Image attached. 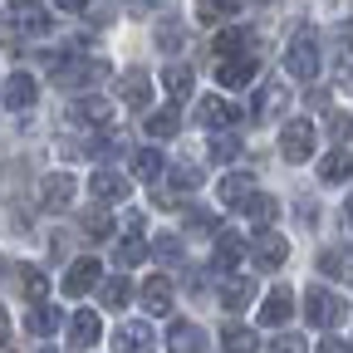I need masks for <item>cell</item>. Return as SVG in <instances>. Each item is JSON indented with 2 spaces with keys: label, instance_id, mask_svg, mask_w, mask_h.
I'll return each mask as SVG.
<instances>
[{
  "label": "cell",
  "instance_id": "1",
  "mask_svg": "<svg viewBox=\"0 0 353 353\" xmlns=\"http://www.w3.org/2000/svg\"><path fill=\"white\" fill-rule=\"evenodd\" d=\"M343 314H348V304H343V299H339L334 290L314 285V290L304 294V319L314 324V329H334V324H339Z\"/></svg>",
  "mask_w": 353,
  "mask_h": 353
},
{
  "label": "cell",
  "instance_id": "2",
  "mask_svg": "<svg viewBox=\"0 0 353 353\" xmlns=\"http://www.w3.org/2000/svg\"><path fill=\"white\" fill-rule=\"evenodd\" d=\"M280 152H285V162H309V157H314V123H309V118H290L280 128Z\"/></svg>",
  "mask_w": 353,
  "mask_h": 353
},
{
  "label": "cell",
  "instance_id": "3",
  "mask_svg": "<svg viewBox=\"0 0 353 353\" xmlns=\"http://www.w3.org/2000/svg\"><path fill=\"white\" fill-rule=\"evenodd\" d=\"M285 69H290V79H299V83H314V74H319V50H314V34L290 39V50H285Z\"/></svg>",
  "mask_w": 353,
  "mask_h": 353
},
{
  "label": "cell",
  "instance_id": "4",
  "mask_svg": "<svg viewBox=\"0 0 353 353\" xmlns=\"http://www.w3.org/2000/svg\"><path fill=\"white\" fill-rule=\"evenodd\" d=\"M285 255H290V241L280 236V231H255V241H250V260L260 265V270H280L285 265Z\"/></svg>",
  "mask_w": 353,
  "mask_h": 353
},
{
  "label": "cell",
  "instance_id": "5",
  "mask_svg": "<svg viewBox=\"0 0 353 353\" xmlns=\"http://www.w3.org/2000/svg\"><path fill=\"white\" fill-rule=\"evenodd\" d=\"M54 79H59V88H94L108 79V64L103 59H74V64H59Z\"/></svg>",
  "mask_w": 353,
  "mask_h": 353
},
{
  "label": "cell",
  "instance_id": "6",
  "mask_svg": "<svg viewBox=\"0 0 353 353\" xmlns=\"http://www.w3.org/2000/svg\"><path fill=\"white\" fill-rule=\"evenodd\" d=\"M260 69V54H236V59H216V83L221 88H245Z\"/></svg>",
  "mask_w": 353,
  "mask_h": 353
},
{
  "label": "cell",
  "instance_id": "7",
  "mask_svg": "<svg viewBox=\"0 0 353 353\" xmlns=\"http://www.w3.org/2000/svg\"><path fill=\"white\" fill-rule=\"evenodd\" d=\"M152 343H157V334H152L143 319H128V324H118V334H113V353H152Z\"/></svg>",
  "mask_w": 353,
  "mask_h": 353
},
{
  "label": "cell",
  "instance_id": "8",
  "mask_svg": "<svg viewBox=\"0 0 353 353\" xmlns=\"http://www.w3.org/2000/svg\"><path fill=\"white\" fill-rule=\"evenodd\" d=\"M99 285H103V265H99V260H74L69 275H64V294H69V299L99 290Z\"/></svg>",
  "mask_w": 353,
  "mask_h": 353
},
{
  "label": "cell",
  "instance_id": "9",
  "mask_svg": "<svg viewBox=\"0 0 353 353\" xmlns=\"http://www.w3.org/2000/svg\"><path fill=\"white\" fill-rule=\"evenodd\" d=\"M290 314H294V290L290 285H275L270 294H265V304H260V324L280 329V324H290Z\"/></svg>",
  "mask_w": 353,
  "mask_h": 353
},
{
  "label": "cell",
  "instance_id": "10",
  "mask_svg": "<svg viewBox=\"0 0 353 353\" xmlns=\"http://www.w3.org/2000/svg\"><path fill=\"white\" fill-rule=\"evenodd\" d=\"M118 99H123L128 108H148V103H152V79H148L143 69L118 74Z\"/></svg>",
  "mask_w": 353,
  "mask_h": 353
},
{
  "label": "cell",
  "instance_id": "11",
  "mask_svg": "<svg viewBox=\"0 0 353 353\" xmlns=\"http://www.w3.org/2000/svg\"><path fill=\"white\" fill-rule=\"evenodd\" d=\"M69 201H74V176L69 172H54V176L39 182V206L44 211H64Z\"/></svg>",
  "mask_w": 353,
  "mask_h": 353
},
{
  "label": "cell",
  "instance_id": "12",
  "mask_svg": "<svg viewBox=\"0 0 353 353\" xmlns=\"http://www.w3.org/2000/svg\"><path fill=\"white\" fill-rule=\"evenodd\" d=\"M196 118L211 128V132H226L241 113H236V103L231 99H221V94H211V99H201V108H196Z\"/></svg>",
  "mask_w": 353,
  "mask_h": 353
},
{
  "label": "cell",
  "instance_id": "13",
  "mask_svg": "<svg viewBox=\"0 0 353 353\" xmlns=\"http://www.w3.org/2000/svg\"><path fill=\"white\" fill-rule=\"evenodd\" d=\"M6 108H30L34 99H39V83H34V74H25V69H15L10 79H6Z\"/></svg>",
  "mask_w": 353,
  "mask_h": 353
},
{
  "label": "cell",
  "instance_id": "14",
  "mask_svg": "<svg viewBox=\"0 0 353 353\" xmlns=\"http://www.w3.org/2000/svg\"><path fill=\"white\" fill-rule=\"evenodd\" d=\"M99 334H103V319L94 314V309H79V314L69 319V343H74V348H94Z\"/></svg>",
  "mask_w": 353,
  "mask_h": 353
},
{
  "label": "cell",
  "instance_id": "15",
  "mask_svg": "<svg viewBox=\"0 0 353 353\" xmlns=\"http://www.w3.org/2000/svg\"><path fill=\"white\" fill-rule=\"evenodd\" d=\"M216 196H221V206H250V196H255V182H250L245 172H231V176H221Z\"/></svg>",
  "mask_w": 353,
  "mask_h": 353
},
{
  "label": "cell",
  "instance_id": "16",
  "mask_svg": "<svg viewBox=\"0 0 353 353\" xmlns=\"http://www.w3.org/2000/svg\"><path fill=\"white\" fill-rule=\"evenodd\" d=\"M59 324H64L59 304H30V314H25V329H30V334H39V339L59 334Z\"/></svg>",
  "mask_w": 353,
  "mask_h": 353
},
{
  "label": "cell",
  "instance_id": "17",
  "mask_svg": "<svg viewBox=\"0 0 353 353\" xmlns=\"http://www.w3.org/2000/svg\"><path fill=\"white\" fill-rule=\"evenodd\" d=\"M250 299H255V280H245V275L221 280V309H245Z\"/></svg>",
  "mask_w": 353,
  "mask_h": 353
},
{
  "label": "cell",
  "instance_id": "18",
  "mask_svg": "<svg viewBox=\"0 0 353 353\" xmlns=\"http://www.w3.org/2000/svg\"><path fill=\"white\" fill-rule=\"evenodd\" d=\"M167 348L172 353H206V334L196 324H172L167 329Z\"/></svg>",
  "mask_w": 353,
  "mask_h": 353
},
{
  "label": "cell",
  "instance_id": "19",
  "mask_svg": "<svg viewBox=\"0 0 353 353\" xmlns=\"http://www.w3.org/2000/svg\"><path fill=\"white\" fill-rule=\"evenodd\" d=\"M143 309H148V314H167V309H172V280L167 275L143 280Z\"/></svg>",
  "mask_w": 353,
  "mask_h": 353
},
{
  "label": "cell",
  "instance_id": "20",
  "mask_svg": "<svg viewBox=\"0 0 353 353\" xmlns=\"http://www.w3.org/2000/svg\"><path fill=\"white\" fill-rule=\"evenodd\" d=\"M236 54H255L250 30H221L216 34V59H236Z\"/></svg>",
  "mask_w": 353,
  "mask_h": 353
},
{
  "label": "cell",
  "instance_id": "21",
  "mask_svg": "<svg viewBox=\"0 0 353 353\" xmlns=\"http://www.w3.org/2000/svg\"><path fill=\"white\" fill-rule=\"evenodd\" d=\"M285 103H290V88H285V83H265V88H260V99H255V123L280 118Z\"/></svg>",
  "mask_w": 353,
  "mask_h": 353
},
{
  "label": "cell",
  "instance_id": "22",
  "mask_svg": "<svg viewBox=\"0 0 353 353\" xmlns=\"http://www.w3.org/2000/svg\"><path fill=\"white\" fill-rule=\"evenodd\" d=\"M221 348L226 353H260V334L245 329V324H226L221 329Z\"/></svg>",
  "mask_w": 353,
  "mask_h": 353
},
{
  "label": "cell",
  "instance_id": "23",
  "mask_svg": "<svg viewBox=\"0 0 353 353\" xmlns=\"http://www.w3.org/2000/svg\"><path fill=\"white\" fill-rule=\"evenodd\" d=\"M162 83H167V94L176 99V108H182V103L192 99V88H196V79H192V69H187V64H172V69H162Z\"/></svg>",
  "mask_w": 353,
  "mask_h": 353
},
{
  "label": "cell",
  "instance_id": "24",
  "mask_svg": "<svg viewBox=\"0 0 353 353\" xmlns=\"http://www.w3.org/2000/svg\"><path fill=\"white\" fill-rule=\"evenodd\" d=\"M88 187H94V196H99V201H128V182H123L118 172H103V167H99Z\"/></svg>",
  "mask_w": 353,
  "mask_h": 353
},
{
  "label": "cell",
  "instance_id": "25",
  "mask_svg": "<svg viewBox=\"0 0 353 353\" xmlns=\"http://www.w3.org/2000/svg\"><path fill=\"white\" fill-rule=\"evenodd\" d=\"M241 260H245V241L241 236H221L216 241V270H236Z\"/></svg>",
  "mask_w": 353,
  "mask_h": 353
},
{
  "label": "cell",
  "instance_id": "26",
  "mask_svg": "<svg viewBox=\"0 0 353 353\" xmlns=\"http://www.w3.org/2000/svg\"><path fill=\"white\" fill-rule=\"evenodd\" d=\"M99 299H103V309H123V304L132 299V285H128L123 275H108V280L99 285Z\"/></svg>",
  "mask_w": 353,
  "mask_h": 353
},
{
  "label": "cell",
  "instance_id": "27",
  "mask_svg": "<svg viewBox=\"0 0 353 353\" xmlns=\"http://www.w3.org/2000/svg\"><path fill=\"white\" fill-rule=\"evenodd\" d=\"M348 172H353V157H348L343 148H334V152H329V157L319 162V176H324V182H329V187H334V182H343V176H348Z\"/></svg>",
  "mask_w": 353,
  "mask_h": 353
},
{
  "label": "cell",
  "instance_id": "28",
  "mask_svg": "<svg viewBox=\"0 0 353 353\" xmlns=\"http://www.w3.org/2000/svg\"><path fill=\"white\" fill-rule=\"evenodd\" d=\"M143 128H148V138H172V132L182 128V108H162V113H152Z\"/></svg>",
  "mask_w": 353,
  "mask_h": 353
},
{
  "label": "cell",
  "instance_id": "29",
  "mask_svg": "<svg viewBox=\"0 0 353 353\" xmlns=\"http://www.w3.org/2000/svg\"><path fill=\"white\" fill-rule=\"evenodd\" d=\"M236 15V0H196V20L201 25H221Z\"/></svg>",
  "mask_w": 353,
  "mask_h": 353
},
{
  "label": "cell",
  "instance_id": "30",
  "mask_svg": "<svg viewBox=\"0 0 353 353\" xmlns=\"http://www.w3.org/2000/svg\"><path fill=\"white\" fill-rule=\"evenodd\" d=\"M20 290H25V299H30V304H44V294H50V275L30 265V270L20 275Z\"/></svg>",
  "mask_w": 353,
  "mask_h": 353
},
{
  "label": "cell",
  "instance_id": "31",
  "mask_svg": "<svg viewBox=\"0 0 353 353\" xmlns=\"http://www.w3.org/2000/svg\"><path fill=\"white\" fill-rule=\"evenodd\" d=\"M245 216L255 221V231H265L270 221L280 216V206H275V196H250V206H245Z\"/></svg>",
  "mask_w": 353,
  "mask_h": 353
},
{
  "label": "cell",
  "instance_id": "32",
  "mask_svg": "<svg viewBox=\"0 0 353 353\" xmlns=\"http://www.w3.org/2000/svg\"><path fill=\"white\" fill-rule=\"evenodd\" d=\"M157 172H162V157H157V148H143L138 157H132V176H143V182H157Z\"/></svg>",
  "mask_w": 353,
  "mask_h": 353
},
{
  "label": "cell",
  "instance_id": "33",
  "mask_svg": "<svg viewBox=\"0 0 353 353\" xmlns=\"http://www.w3.org/2000/svg\"><path fill=\"white\" fill-rule=\"evenodd\" d=\"M152 255V245L143 241V236H128V241H118V265H138V260H148Z\"/></svg>",
  "mask_w": 353,
  "mask_h": 353
},
{
  "label": "cell",
  "instance_id": "34",
  "mask_svg": "<svg viewBox=\"0 0 353 353\" xmlns=\"http://www.w3.org/2000/svg\"><path fill=\"white\" fill-rule=\"evenodd\" d=\"M74 118H83V123H108V118H113V108H108V99H79Z\"/></svg>",
  "mask_w": 353,
  "mask_h": 353
},
{
  "label": "cell",
  "instance_id": "35",
  "mask_svg": "<svg viewBox=\"0 0 353 353\" xmlns=\"http://www.w3.org/2000/svg\"><path fill=\"white\" fill-rule=\"evenodd\" d=\"M236 157H241V138H231V132L211 138V162H236Z\"/></svg>",
  "mask_w": 353,
  "mask_h": 353
},
{
  "label": "cell",
  "instance_id": "36",
  "mask_svg": "<svg viewBox=\"0 0 353 353\" xmlns=\"http://www.w3.org/2000/svg\"><path fill=\"white\" fill-rule=\"evenodd\" d=\"M329 138H334V148H343V143L353 138V118H348L343 108H334V113H329Z\"/></svg>",
  "mask_w": 353,
  "mask_h": 353
},
{
  "label": "cell",
  "instance_id": "37",
  "mask_svg": "<svg viewBox=\"0 0 353 353\" xmlns=\"http://www.w3.org/2000/svg\"><path fill=\"white\" fill-rule=\"evenodd\" d=\"M172 187L196 192V187H201V172H196V162H176V167H172Z\"/></svg>",
  "mask_w": 353,
  "mask_h": 353
},
{
  "label": "cell",
  "instance_id": "38",
  "mask_svg": "<svg viewBox=\"0 0 353 353\" xmlns=\"http://www.w3.org/2000/svg\"><path fill=\"white\" fill-rule=\"evenodd\" d=\"M319 270H324V275H339V280H348V275H353L343 250H324V255H319Z\"/></svg>",
  "mask_w": 353,
  "mask_h": 353
},
{
  "label": "cell",
  "instance_id": "39",
  "mask_svg": "<svg viewBox=\"0 0 353 353\" xmlns=\"http://www.w3.org/2000/svg\"><path fill=\"white\" fill-rule=\"evenodd\" d=\"M108 231H113L108 211H88V216H83V236H88V241H99V236H108Z\"/></svg>",
  "mask_w": 353,
  "mask_h": 353
},
{
  "label": "cell",
  "instance_id": "40",
  "mask_svg": "<svg viewBox=\"0 0 353 353\" xmlns=\"http://www.w3.org/2000/svg\"><path fill=\"white\" fill-rule=\"evenodd\" d=\"M123 148H128L123 132H108V138H99L94 148H83V152H94V157H113V152H123Z\"/></svg>",
  "mask_w": 353,
  "mask_h": 353
},
{
  "label": "cell",
  "instance_id": "41",
  "mask_svg": "<svg viewBox=\"0 0 353 353\" xmlns=\"http://www.w3.org/2000/svg\"><path fill=\"white\" fill-rule=\"evenodd\" d=\"M152 255L167 260V265H172V260H182V241H176V236H157V241H152Z\"/></svg>",
  "mask_w": 353,
  "mask_h": 353
},
{
  "label": "cell",
  "instance_id": "42",
  "mask_svg": "<svg viewBox=\"0 0 353 353\" xmlns=\"http://www.w3.org/2000/svg\"><path fill=\"white\" fill-rule=\"evenodd\" d=\"M270 353H309V343H304L299 334H280V339L270 343Z\"/></svg>",
  "mask_w": 353,
  "mask_h": 353
},
{
  "label": "cell",
  "instance_id": "43",
  "mask_svg": "<svg viewBox=\"0 0 353 353\" xmlns=\"http://www.w3.org/2000/svg\"><path fill=\"white\" fill-rule=\"evenodd\" d=\"M182 39H187V30H176V25H162V34H157V44H162V50H176Z\"/></svg>",
  "mask_w": 353,
  "mask_h": 353
},
{
  "label": "cell",
  "instance_id": "44",
  "mask_svg": "<svg viewBox=\"0 0 353 353\" xmlns=\"http://www.w3.org/2000/svg\"><path fill=\"white\" fill-rule=\"evenodd\" d=\"M334 39H339V50H348V54H353V20H343V25L334 30Z\"/></svg>",
  "mask_w": 353,
  "mask_h": 353
},
{
  "label": "cell",
  "instance_id": "45",
  "mask_svg": "<svg viewBox=\"0 0 353 353\" xmlns=\"http://www.w3.org/2000/svg\"><path fill=\"white\" fill-rule=\"evenodd\" d=\"M319 353H353V343H348V339H324Z\"/></svg>",
  "mask_w": 353,
  "mask_h": 353
},
{
  "label": "cell",
  "instance_id": "46",
  "mask_svg": "<svg viewBox=\"0 0 353 353\" xmlns=\"http://www.w3.org/2000/svg\"><path fill=\"white\" fill-rule=\"evenodd\" d=\"M123 231H128V236H143V216L128 211V216H123Z\"/></svg>",
  "mask_w": 353,
  "mask_h": 353
},
{
  "label": "cell",
  "instance_id": "47",
  "mask_svg": "<svg viewBox=\"0 0 353 353\" xmlns=\"http://www.w3.org/2000/svg\"><path fill=\"white\" fill-rule=\"evenodd\" d=\"M187 221H192L196 231H211V211H187Z\"/></svg>",
  "mask_w": 353,
  "mask_h": 353
},
{
  "label": "cell",
  "instance_id": "48",
  "mask_svg": "<svg viewBox=\"0 0 353 353\" xmlns=\"http://www.w3.org/2000/svg\"><path fill=\"white\" fill-rule=\"evenodd\" d=\"M6 343H10V314L0 309V348H6Z\"/></svg>",
  "mask_w": 353,
  "mask_h": 353
},
{
  "label": "cell",
  "instance_id": "49",
  "mask_svg": "<svg viewBox=\"0 0 353 353\" xmlns=\"http://www.w3.org/2000/svg\"><path fill=\"white\" fill-rule=\"evenodd\" d=\"M157 6H172V0H132V10H157Z\"/></svg>",
  "mask_w": 353,
  "mask_h": 353
},
{
  "label": "cell",
  "instance_id": "50",
  "mask_svg": "<svg viewBox=\"0 0 353 353\" xmlns=\"http://www.w3.org/2000/svg\"><path fill=\"white\" fill-rule=\"evenodd\" d=\"M54 6H59V10H83L88 0H54Z\"/></svg>",
  "mask_w": 353,
  "mask_h": 353
},
{
  "label": "cell",
  "instance_id": "51",
  "mask_svg": "<svg viewBox=\"0 0 353 353\" xmlns=\"http://www.w3.org/2000/svg\"><path fill=\"white\" fill-rule=\"evenodd\" d=\"M10 6H15V10H30V6H34V0H10Z\"/></svg>",
  "mask_w": 353,
  "mask_h": 353
},
{
  "label": "cell",
  "instance_id": "52",
  "mask_svg": "<svg viewBox=\"0 0 353 353\" xmlns=\"http://www.w3.org/2000/svg\"><path fill=\"white\" fill-rule=\"evenodd\" d=\"M343 216H348V221H353V196H348V206H343Z\"/></svg>",
  "mask_w": 353,
  "mask_h": 353
},
{
  "label": "cell",
  "instance_id": "53",
  "mask_svg": "<svg viewBox=\"0 0 353 353\" xmlns=\"http://www.w3.org/2000/svg\"><path fill=\"white\" fill-rule=\"evenodd\" d=\"M39 353H54V348H39Z\"/></svg>",
  "mask_w": 353,
  "mask_h": 353
},
{
  "label": "cell",
  "instance_id": "54",
  "mask_svg": "<svg viewBox=\"0 0 353 353\" xmlns=\"http://www.w3.org/2000/svg\"><path fill=\"white\" fill-rule=\"evenodd\" d=\"M0 265H6V260H0Z\"/></svg>",
  "mask_w": 353,
  "mask_h": 353
}]
</instances>
